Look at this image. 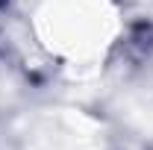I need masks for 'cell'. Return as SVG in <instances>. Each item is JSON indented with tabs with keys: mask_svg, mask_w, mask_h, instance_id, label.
I'll list each match as a JSON object with an SVG mask.
<instances>
[{
	"mask_svg": "<svg viewBox=\"0 0 153 150\" xmlns=\"http://www.w3.org/2000/svg\"><path fill=\"white\" fill-rule=\"evenodd\" d=\"M38 30L50 47L85 56L106 41L109 18L97 0H53L38 15Z\"/></svg>",
	"mask_w": 153,
	"mask_h": 150,
	"instance_id": "1",
	"label": "cell"
}]
</instances>
